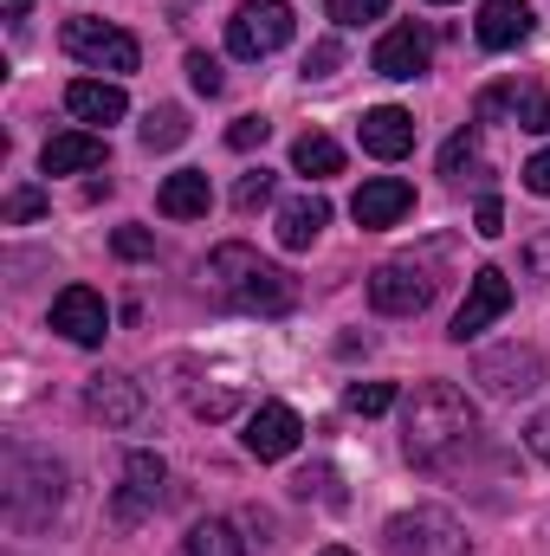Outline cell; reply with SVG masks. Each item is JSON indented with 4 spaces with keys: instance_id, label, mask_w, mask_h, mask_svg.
Segmentation results:
<instances>
[{
    "instance_id": "8",
    "label": "cell",
    "mask_w": 550,
    "mask_h": 556,
    "mask_svg": "<svg viewBox=\"0 0 550 556\" xmlns=\"http://www.w3.org/2000/svg\"><path fill=\"white\" fill-rule=\"evenodd\" d=\"M285 39H291V7L285 0H247L227 20V52L234 59H273Z\"/></svg>"
},
{
    "instance_id": "38",
    "label": "cell",
    "mask_w": 550,
    "mask_h": 556,
    "mask_svg": "<svg viewBox=\"0 0 550 556\" xmlns=\"http://www.w3.org/2000/svg\"><path fill=\"white\" fill-rule=\"evenodd\" d=\"M195 415H201V420H227V415H234V395H227V389H214V395H195Z\"/></svg>"
},
{
    "instance_id": "16",
    "label": "cell",
    "mask_w": 550,
    "mask_h": 556,
    "mask_svg": "<svg viewBox=\"0 0 550 556\" xmlns=\"http://www.w3.org/2000/svg\"><path fill=\"white\" fill-rule=\"evenodd\" d=\"M104 137L98 130H59V137H46L39 149V168L46 175H91V168H104Z\"/></svg>"
},
{
    "instance_id": "33",
    "label": "cell",
    "mask_w": 550,
    "mask_h": 556,
    "mask_svg": "<svg viewBox=\"0 0 550 556\" xmlns=\"http://www.w3.org/2000/svg\"><path fill=\"white\" fill-rule=\"evenodd\" d=\"M518 124L538 130V137H550V91H525V98H518Z\"/></svg>"
},
{
    "instance_id": "4",
    "label": "cell",
    "mask_w": 550,
    "mask_h": 556,
    "mask_svg": "<svg viewBox=\"0 0 550 556\" xmlns=\"http://www.w3.org/2000/svg\"><path fill=\"white\" fill-rule=\"evenodd\" d=\"M383 544H389V556H466V531L453 511L414 505V511H396L383 525Z\"/></svg>"
},
{
    "instance_id": "26",
    "label": "cell",
    "mask_w": 550,
    "mask_h": 556,
    "mask_svg": "<svg viewBox=\"0 0 550 556\" xmlns=\"http://www.w3.org/2000/svg\"><path fill=\"white\" fill-rule=\"evenodd\" d=\"M473 162H479V142H473V130H453V137H447V149H440V175H447V181H460Z\"/></svg>"
},
{
    "instance_id": "5",
    "label": "cell",
    "mask_w": 550,
    "mask_h": 556,
    "mask_svg": "<svg viewBox=\"0 0 550 556\" xmlns=\"http://www.w3.org/2000/svg\"><path fill=\"white\" fill-rule=\"evenodd\" d=\"M65 52L78 59V65H91V72H137L142 65V46L124 33V26H111V20H65Z\"/></svg>"
},
{
    "instance_id": "6",
    "label": "cell",
    "mask_w": 550,
    "mask_h": 556,
    "mask_svg": "<svg viewBox=\"0 0 550 556\" xmlns=\"http://www.w3.org/2000/svg\"><path fill=\"white\" fill-rule=\"evenodd\" d=\"M473 382L486 395H499V402H525V395L545 389V356L532 343H499V350H486L473 363Z\"/></svg>"
},
{
    "instance_id": "31",
    "label": "cell",
    "mask_w": 550,
    "mask_h": 556,
    "mask_svg": "<svg viewBox=\"0 0 550 556\" xmlns=\"http://www.w3.org/2000/svg\"><path fill=\"white\" fill-rule=\"evenodd\" d=\"M111 247H117V260H149V253H155V233H149V227H117Z\"/></svg>"
},
{
    "instance_id": "41",
    "label": "cell",
    "mask_w": 550,
    "mask_h": 556,
    "mask_svg": "<svg viewBox=\"0 0 550 556\" xmlns=\"http://www.w3.org/2000/svg\"><path fill=\"white\" fill-rule=\"evenodd\" d=\"M0 7H7V20H26L33 13V0H0Z\"/></svg>"
},
{
    "instance_id": "9",
    "label": "cell",
    "mask_w": 550,
    "mask_h": 556,
    "mask_svg": "<svg viewBox=\"0 0 550 556\" xmlns=\"http://www.w3.org/2000/svg\"><path fill=\"white\" fill-rule=\"evenodd\" d=\"M505 311H512V285H505V273H499V266H479L473 285H466V304L453 311V330H447V337H453V343H473V337L492 330Z\"/></svg>"
},
{
    "instance_id": "29",
    "label": "cell",
    "mask_w": 550,
    "mask_h": 556,
    "mask_svg": "<svg viewBox=\"0 0 550 556\" xmlns=\"http://www.w3.org/2000/svg\"><path fill=\"white\" fill-rule=\"evenodd\" d=\"M266 201H273V175H266V168L240 175V188H234V207H240V214H253V207H266Z\"/></svg>"
},
{
    "instance_id": "27",
    "label": "cell",
    "mask_w": 550,
    "mask_h": 556,
    "mask_svg": "<svg viewBox=\"0 0 550 556\" xmlns=\"http://www.w3.org/2000/svg\"><path fill=\"white\" fill-rule=\"evenodd\" d=\"M324 13H330L337 26H363V20H383L389 0H324Z\"/></svg>"
},
{
    "instance_id": "1",
    "label": "cell",
    "mask_w": 550,
    "mask_h": 556,
    "mask_svg": "<svg viewBox=\"0 0 550 556\" xmlns=\"http://www.w3.org/2000/svg\"><path fill=\"white\" fill-rule=\"evenodd\" d=\"M479 440V408L453 382H421L402 408V453L421 472H447L466 446Z\"/></svg>"
},
{
    "instance_id": "39",
    "label": "cell",
    "mask_w": 550,
    "mask_h": 556,
    "mask_svg": "<svg viewBox=\"0 0 550 556\" xmlns=\"http://www.w3.org/2000/svg\"><path fill=\"white\" fill-rule=\"evenodd\" d=\"M525 446H532V453L550 466V408H545V415H532V427H525Z\"/></svg>"
},
{
    "instance_id": "21",
    "label": "cell",
    "mask_w": 550,
    "mask_h": 556,
    "mask_svg": "<svg viewBox=\"0 0 550 556\" xmlns=\"http://www.w3.org/2000/svg\"><path fill=\"white\" fill-rule=\"evenodd\" d=\"M324 227H330V201H324V194H298V201L278 207V247H285V253H304Z\"/></svg>"
},
{
    "instance_id": "12",
    "label": "cell",
    "mask_w": 550,
    "mask_h": 556,
    "mask_svg": "<svg viewBox=\"0 0 550 556\" xmlns=\"http://www.w3.org/2000/svg\"><path fill=\"white\" fill-rule=\"evenodd\" d=\"M414 207V188L402 181V175H370L363 188H357V201H350V214H357V227H396L402 214Z\"/></svg>"
},
{
    "instance_id": "23",
    "label": "cell",
    "mask_w": 550,
    "mask_h": 556,
    "mask_svg": "<svg viewBox=\"0 0 550 556\" xmlns=\"http://www.w3.org/2000/svg\"><path fill=\"white\" fill-rule=\"evenodd\" d=\"M291 168H298V175H311V181L343 175V149H337L330 137H317V130H304V137L291 142Z\"/></svg>"
},
{
    "instance_id": "36",
    "label": "cell",
    "mask_w": 550,
    "mask_h": 556,
    "mask_svg": "<svg viewBox=\"0 0 550 556\" xmlns=\"http://www.w3.org/2000/svg\"><path fill=\"white\" fill-rule=\"evenodd\" d=\"M39 214H46V194H39V188L7 194V220H39Z\"/></svg>"
},
{
    "instance_id": "32",
    "label": "cell",
    "mask_w": 550,
    "mask_h": 556,
    "mask_svg": "<svg viewBox=\"0 0 550 556\" xmlns=\"http://www.w3.org/2000/svg\"><path fill=\"white\" fill-rule=\"evenodd\" d=\"M337 65H343V46H337V39H317V46L304 52V78H330Z\"/></svg>"
},
{
    "instance_id": "34",
    "label": "cell",
    "mask_w": 550,
    "mask_h": 556,
    "mask_svg": "<svg viewBox=\"0 0 550 556\" xmlns=\"http://www.w3.org/2000/svg\"><path fill=\"white\" fill-rule=\"evenodd\" d=\"M518 266H525L532 278H550V227H545V233H532V240L518 247Z\"/></svg>"
},
{
    "instance_id": "14",
    "label": "cell",
    "mask_w": 550,
    "mask_h": 556,
    "mask_svg": "<svg viewBox=\"0 0 550 556\" xmlns=\"http://www.w3.org/2000/svg\"><path fill=\"white\" fill-rule=\"evenodd\" d=\"M85 408L104 420V427H137L149 402H142V389L130 382V376L104 369V376H91V382H85Z\"/></svg>"
},
{
    "instance_id": "11",
    "label": "cell",
    "mask_w": 550,
    "mask_h": 556,
    "mask_svg": "<svg viewBox=\"0 0 550 556\" xmlns=\"http://www.w3.org/2000/svg\"><path fill=\"white\" fill-rule=\"evenodd\" d=\"M162 485H168V466H162V453H130L124 459V492H117V525H137L142 511H155L162 505Z\"/></svg>"
},
{
    "instance_id": "40",
    "label": "cell",
    "mask_w": 550,
    "mask_h": 556,
    "mask_svg": "<svg viewBox=\"0 0 550 556\" xmlns=\"http://www.w3.org/2000/svg\"><path fill=\"white\" fill-rule=\"evenodd\" d=\"M525 188H532V194H550V149H538V155L525 162Z\"/></svg>"
},
{
    "instance_id": "42",
    "label": "cell",
    "mask_w": 550,
    "mask_h": 556,
    "mask_svg": "<svg viewBox=\"0 0 550 556\" xmlns=\"http://www.w3.org/2000/svg\"><path fill=\"white\" fill-rule=\"evenodd\" d=\"M324 556H350V551H343V544H330V551H324Z\"/></svg>"
},
{
    "instance_id": "24",
    "label": "cell",
    "mask_w": 550,
    "mask_h": 556,
    "mask_svg": "<svg viewBox=\"0 0 550 556\" xmlns=\"http://www.w3.org/2000/svg\"><path fill=\"white\" fill-rule=\"evenodd\" d=\"M182 142H188V111L162 104V111H149V117H142V149H149V155H162V149H182Z\"/></svg>"
},
{
    "instance_id": "10",
    "label": "cell",
    "mask_w": 550,
    "mask_h": 556,
    "mask_svg": "<svg viewBox=\"0 0 550 556\" xmlns=\"http://www.w3.org/2000/svg\"><path fill=\"white\" fill-rule=\"evenodd\" d=\"M52 330L65 337V343H104V330H111V311H104V298L91 291V285H65L59 298H52Z\"/></svg>"
},
{
    "instance_id": "18",
    "label": "cell",
    "mask_w": 550,
    "mask_h": 556,
    "mask_svg": "<svg viewBox=\"0 0 550 556\" xmlns=\"http://www.w3.org/2000/svg\"><path fill=\"white\" fill-rule=\"evenodd\" d=\"M532 26H538V13H532L525 0H486V7H479V46H486V52H512V46H525Z\"/></svg>"
},
{
    "instance_id": "2",
    "label": "cell",
    "mask_w": 550,
    "mask_h": 556,
    "mask_svg": "<svg viewBox=\"0 0 550 556\" xmlns=\"http://www.w3.org/2000/svg\"><path fill=\"white\" fill-rule=\"evenodd\" d=\"M208 291L221 298V304H234V311H253V317H285L291 304H298V278L266 266L253 247H240V240H227V247H214L208 253Z\"/></svg>"
},
{
    "instance_id": "28",
    "label": "cell",
    "mask_w": 550,
    "mask_h": 556,
    "mask_svg": "<svg viewBox=\"0 0 550 556\" xmlns=\"http://www.w3.org/2000/svg\"><path fill=\"white\" fill-rule=\"evenodd\" d=\"M518 98H525L518 85H492V91H479V124H499L505 111L518 117Z\"/></svg>"
},
{
    "instance_id": "37",
    "label": "cell",
    "mask_w": 550,
    "mask_h": 556,
    "mask_svg": "<svg viewBox=\"0 0 550 556\" xmlns=\"http://www.w3.org/2000/svg\"><path fill=\"white\" fill-rule=\"evenodd\" d=\"M473 233H486V240H499V233H505V207H499V194H486V201H479Z\"/></svg>"
},
{
    "instance_id": "17",
    "label": "cell",
    "mask_w": 550,
    "mask_h": 556,
    "mask_svg": "<svg viewBox=\"0 0 550 556\" xmlns=\"http://www.w3.org/2000/svg\"><path fill=\"white\" fill-rule=\"evenodd\" d=\"M65 111H72L78 124H124V117H130V98H124V85H111V78H72V85H65Z\"/></svg>"
},
{
    "instance_id": "7",
    "label": "cell",
    "mask_w": 550,
    "mask_h": 556,
    "mask_svg": "<svg viewBox=\"0 0 550 556\" xmlns=\"http://www.w3.org/2000/svg\"><path fill=\"white\" fill-rule=\"evenodd\" d=\"M370 304H376L383 317H421V311L434 304V273H427L421 260H383V266L370 273Z\"/></svg>"
},
{
    "instance_id": "30",
    "label": "cell",
    "mask_w": 550,
    "mask_h": 556,
    "mask_svg": "<svg viewBox=\"0 0 550 556\" xmlns=\"http://www.w3.org/2000/svg\"><path fill=\"white\" fill-rule=\"evenodd\" d=\"M188 85H195L201 98H221V85H227V78H221V65H214L208 52H188Z\"/></svg>"
},
{
    "instance_id": "25",
    "label": "cell",
    "mask_w": 550,
    "mask_h": 556,
    "mask_svg": "<svg viewBox=\"0 0 550 556\" xmlns=\"http://www.w3.org/2000/svg\"><path fill=\"white\" fill-rule=\"evenodd\" d=\"M343 408H350V415H389V408H396V389H389V382H350Z\"/></svg>"
},
{
    "instance_id": "3",
    "label": "cell",
    "mask_w": 550,
    "mask_h": 556,
    "mask_svg": "<svg viewBox=\"0 0 550 556\" xmlns=\"http://www.w3.org/2000/svg\"><path fill=\"white\" fill-rule=\"evenodd\" d=\"M0 505H7V525L33 531V525H52L59 505H65V466L39 446H7L0 453Z\"/></svg>"
},
{
    "instance_id": "20",
    "label": "cell",
    "mask_w": 550,
    "mask_h": 556,
    "mask_svg": "<svg viewBox=\"0 0 550 556\" xmlns=\"http://www.w3.org/2000/svg\"><path fill=\"white\" fill-rule=\"evenodd\" d=\"M363 149L376 155V162H402L414 149V117L402 104H383V111H370L363 117Z\"/></svg>"
},
{
    "instance_id": "19",
    "label": "cell",
    "mask_w": 550,
    "mask_h": 556,
    "mask_svg": "<svg viewBox=\"0 0 550 556\" xmlns=\"http://www.w3.org/2000/svg\"><path fill=\"white\" fill-rule=\"evenodd\" d=\"M208 207H214V188H208L201 168H175V175L155 188V214H168V220H201Z\"/></svg>"
},
{
    "instance_id": "35",
    "label": "cell",
    "mask_w": 550,
    "mask_h": 556,
    "mask_svg": "<svg viewBox=\"0 0 550 556\" xmlns=\"http://www.w3.org/2000/svg\"><path fill=\"white\" fill-rule=\"evenodd\" d=\"M266 137H273V124H266V117H240V124L227 130V149H260Z\"/></svg>"
},
{
    "instance_id": "22",
    "label": "cell",
    "mask_w": 550,
    "mask_h": 556,
    "mask_svg": "<svg viewBox=\"0 0 550 556\" xmlns=\"http://www.w3.org/2000/svg\"><path fill=\"white\" fill-rule=\"evenodd\" d=\"M182 556H247V538H240L227 518H201V525H188Z\"/></svg>"
},
{
    "instance_id": "43",
    "label": "cell",
    "mask_w": 550,
    "mask_h": 556,
    "mask_svg": "<svg viewBox=\"0 0 550 556\" xmlns=\"http://www.w3.org/2000/svg\"><path fill=\"white\" fill-rule=\"evenodd\" d=\"M434 7H447V0H434Z\"/></svg>"
},
{
    "instance_id": "15",
    "label": "cell",
    "mask_w": 550,
    "mask_h": 556,
    "mask_svg": "<svg viewBox=\"0 0 550 556\" xmlns=\"http://www.w3.org/2000/svg\"><path fill=\"white\" fill-rule=\"evenodd\" d=\"M427 59H434V39H427L421 26H389V33L376 39V52H370V65H376L383 78H421Z\"/></svg>"
},
{
    "instance_id": "13",
    "label": "cell",
    "mask_w": 550,
    "mask_h": 556,
    "mask_svg": "<svg viewBox=\"0 0 550 556\" xmlns=\"http://www.w3.org/2000/svg\"><path fill=\"white\" fill-rule=\"evenodd\" d=\"M298 440H304V420L285 402H260L253 420H247V453L253 459H285V453H298Z\"/></svg>"
}]
</instances>
